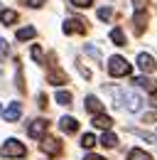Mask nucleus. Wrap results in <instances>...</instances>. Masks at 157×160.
Listing matches in <instances>:
<instances>
[{"label": "nucleus", "instance_id": "nucleus-1", "mask_svg": "<svg viewBox=\"0 0 157 160\" xmlns=\"http://www.w3.org/2000/svg\"><path fill=\"white\" fill-rule=\"evenodd\" d=\"M0 155H2V158H25V155H27V148H25V143H20L17 138H10V140L2 143Z\"/></svg>", "mask_w": 157, "mask_h": 160}, {"label": "nucleus", "instance_id": "nucleus-2", "mask_svg": "<svg viewBox=\"0 0 157 160\" xmlns=\"http://www.w3.org/2000/svg\"><path fill=\"white\" fill-rule=\"evenodd\" d=\"M108 74H111V77H128V74H130V64H128V59L120 57V54L111 57V59H108Z\"/></svg>", "mask_w": 157, "mask_h": 160}, {"label": "nucleus", "instance_id": "nucleus-3", "mask_svg": "<svg viewBox=\"0 0 157 160\" xmlns=\"http://www.w3.org/2000/svg\"><path fill=\"white\" fill-rule=\"evenodd\" d=\"M123 106H128V111L137 113V111L142 108V99H140V94H135V91H123Z\"/></svg>", "mask_w": 157, "mask_h": 160}, {"label": "nucleus", "instance_id": "nucleus-4", "mask_svg": "<svg viewBox=\"0 0 157 160\" xmlns=\"http://www.w3.org/2000/svg\"><path fill=\"white\" fill-rule=\"evenodd\" d=\"M22 116V103L20 101H12L5 111H2V118H5V123H15V121Z\"/></svg>", "mask_w": 157, "mask_h": 160}, {"label": "nucleus", "instance_id": "nucleus-5", "mask_svg": "<svg viewBox=\"0 0 157 160\" xmlns=\"http://www.w3.org/2000/svg\"><path fill=\"white\" fill-rule=\"evenodd\" d=\"M137 67L145 72V74H152L157 69V64H155V59H152V54H145V52H140L137 54Z\"/></svg>", "mask_w": 157, "mask_h": 160}, {"label": "nucleus", "instance_id": "nucleus-6", "mask_svg": "<svg viewBox=\"0 0 157 160\" xmlns=\"http://www.w3.org/2000/svg\"><path fill=\"white\" fill-rule=\"evenodd\" d=\"M86 30H88V25L81 22V20H66L64 22V32L66 35H83Z\"/></svg>", "mask_w": 157, "mask_h": 160}, {"label": "nucleus", "instance_id": "nucleus-7", "mask_svg": "<svg viewBox=\"0 0 157 160\" xmlns=\"http://www.w3.org/2000/svg\"><path fill=\"white\" fill-rule=\"evenodd\" d=\"M47 81L61 86V84H69V77H66V72H61V69L54 67V69H49V72H47Z\"/></svg>", "mask_w": 157, "mask_h": 160}, {"label": "nucleus", "instance_id": "nucleus-8", "mask_svg": "<svg viewBox=\"0 0 157 160\" xmlns=\"http://www.w3.org/2000/svg\"><path fill=\"white\" fill-rule=\"evenodd\" d=\"M27 133L32 136V138H42L44 133H47V121L44 118H37L30 123V128H27Z\"/></svg>", "mask_w": 157, "mask_h": 160}, {"label": "nucleus", "instance_id": "nucleus-9", "mask_svg": "<svg viewBox=\"0 0 157 160\" xmlns=\"http://www.w3.org/2000/svg\"><path fill=\"white\" fill-rule=\"evenodd\" d=\"M42 153H47V155H59L61 153V143L57 138H44L42 140Z\"/></svg>", "mask_w": 157, "mask_h": 160}, {"label": "nucleus", "instance_id": "nucleus-10", "mask_svg": "<svg viewBox=\"0 0 157 160\" xmlns=\"http://www.w3.org/2000/svg\"><path fill=\"white\" fill-rule=\"evenodd\" d=\"M83 108H86L88 113H93V116L103 113V103L98 101V96H86V99H83Z\"/></svg>", "mask_w": 157, "mask_h": 160}, {"label": "nucleus", "instance_id": "nucleus-11", "mask_svg": "<svg viewBox=\"0 0 157 160\" xmlns=\"http://www.w3.org/2000/svg\"><path fill=\"white\" fill-rule=\"evenodd\" d=\"M93 126L101 128V131H111L113 118H111V116H106V113H98V116H93Z\"/></svg>", "mask_w": 157, "mask_h": 160}, {"label": "nucleus", "instance_id": "nucleus-12", "mask_svg": "<svg viewBox=\"0 0 157 160\" xmlns=\"http://www.w3.org/2000/svg\"><path fill=\"white\" fill-rule=\"evenodd\" d=\"M59 126H61V131H64V133H76V131H78L76 118H71V116H64V118L59 121Z\"/></svg>", "mask_w": 157, "mask_h": 160}, {"label": "nucleus", "instance_id": "nucleus-13", "mask_svg": "<svg viewBox=\"0 0 157 160\" xmlns=\"http://www.w3.org/2000/svg\"><path fill=\"white\" fill-rule=\"evenodd\" d=\"M111 40H113L116 47H125V32H123L120 27H113V30H111Z\"/></svg>", "mask_w": 157, "mask_h": 160}, {"label": "nucleus", "instance_id": "nucleus-14", "mask_svg": "<svg viewBox=\"0 0 157 160\" xmlns=\"http://www.w3.org/2000/svg\"><path fill=\"white\" fill-rule=\"evenodd\" d=\"M133 84L142 86V89H150V91H157V81L147 79V77H135V79H133Z\"/></svg>", "mask_w": 157, "mask_h": 160}, {"label": "nucleus", "instance_id": "nucleus-15", "mask_svg": "<svg viewBox=\"0 0 157 160\" xmlns=\"http://www.w3.org/2000/svg\"><path fill=\"white\" fill-rule=\"evenodd\" d=\"M101 145H103V148H116L118 138L111 133V131H103V136H101Z\"/></svg>", "mask_w": 157, "mask_h": 160}, {"label": "nucleus", "instance_id": "nucleus-16", "mask_svg": "<svg viewBox=\"0 0 157 160\" xmlns=\"http://www.w3.org/2000/svg\"><path fill=\"white\" fill-rule=\"evenodd\" d=\"M0 22H2V25L17 22V12H15V10H0Z\"/></svg>", "mask_w": 157, "mask_h": 160}, {"label": "nucleus", "instance_id": "nucleus-17", "mask_svg": "<svg viewBox=\"0 0 157 160\" xmlns=\"http://www.w3.org/2000/svg\"><path fill=\"white\" fill-rule=\"evenodd\" d=\"M35 35H37V30H35V27H22V30H17V35H15V37H17L20 42H25V40H32Z\"/></svg>", "mask_w": 157, "mask_h": 160}, {"label": "nucleus", "instance_id": "nucleus-18", "mask_svg": "<svg viewBox=\"0 0 157 160\" xmlns=\"http://www.w3.org/2000/svg\"><path fill=\"white\" fill-rule=\"evenodd\" d=\"M128 160H152L145 150H140V148H133L130 153H128Z\"/></svg>", "mask_w": 157, "mask_h": 160}, {"label": "nucleus", "instance_id": "nucleus-19", "mask_svg": "<svg viewBox=\"0 0 157 160\" xmlns=\"http://www.w3.org/2000/svg\"><path fill=\"white\" fill-rule=\"evenodd\" d=\"M32 59H35V64H44V52L39 44H32Z\"/></svg>", "mask_w": 157, "mask_h": 160}, {"label": "nucleus", "instance_id": "nucleus-20", "mask_svg": "<svg viewBox=\"0 0 157 160\" xmlns=\"http://www.w3.org/2000/svg\"><path fill=\"white\" fill-rule=\"evenodd\" d=\"M57 103L69 106V103H71V91H57Z\"/></svg>", "mask_w": 157, "mask_h": 160}, {"label": "nucleus", "instance_id": "nucleus-21", "mask_svg": "<svg viewBox=\"0 0 157 160\" xmlns=\"http://www.w3.org/2000/svg\"><path fill=\"white\" fill-rule=\"evenodd\" d=\"M81 145H83V148H93V145H96V136L83 133V136H81Z\"/></svg>", "mask_w": 157, "mask_h": 160}, {"label": "nucleus", "instance_id": "nucleus-22", "mask_svg": "<svg viewBox=\"0 0 157 160\" xmlns=\"http://www.w3.org/2000/svg\"><path fill=\"white\" fill-rule=\"evenodd\" d=\"M145 22H147V15H145V12H137V15H135V30H137V32L142 30Z\"/></svg>", "mask_w": 157, "mask_h": 160}, {"label": "nucleus", "instance_id": "nucleus-23", "mask_svg": "<svg viewBox=\"0 0 157 160\" xmlns=\"http://www.w3.org/2000/svg\"><path fill=\"white\" fill-rule=\"evenodd\" d=\"M83 49H86V54H91L93 59H98V62H101V52H98V49H96V47H93V44H86Z\"/></svg>", "mask_w": 157, "mask_h": 160}, {"label": "nucleus", "instance_id": "nucleus-24", "mask_svg": "<svg viewBox=\"0 0 157 160\" xmlns=\"http://www.w3.org/2000/svg\"><path fill=\"white\" fill-rule=\"evenodd\" d=\"M74 8H91L93 5V0H69Z\"/></svg>", "mask_w": 157, "mask_h": 160}, {"label": "nucleus", "instance_id": "nucleus-25", "mask_svg": "<svg viewBox=\"0 0 157 160\" xmlns=\"http://www.w3.org/2000/svg\"><path fill=\"white\" fill-rule=\"evenodd\" d=\"M111 15H113L111 8H101V10H98V18H101V20H111Z\"/></svg>", "mask_w": 157, "mask_h": 160}, {"label": "nucleus", "instance_id": "nucleus-26", "mask_svg": "<svg viewBox=\"0 0 157 160\" xmlns=\"http://www.w3.org/2000/svg\"><path fill=\"white\" fill-rule=\"evenodd\" d=\"M5 57H7V42L0 40V62H5Z\"/></svg>", "mask_w": 157, "mask_h": 160}, {"label": "nucleus", "instance_id": "nucleus-27", "mask_svg": "<svg viewBox=\"0 0 157 160\" xmlns=\"http://www.w3.org/2000/svg\"><path fill=\"white\" fill-rule=\"evenodd\" d=\"M145 5H147V0H133V8H135L137 12H142V10H145Z\"/></svg>", "mask_w": 157, "mask_h": 160}, {"label": "nucleus", "instance_id": "nucleus-28", "mask_svg": "<svg viewBox=\"0 0 157 160\" xmlns=\"http://www.w3.org/2000/svg\"><path fill=\"white\" fill-rule=\"evenodd\" d=\"M78 72H81V77H86V79H91V69H86L81 62H78Z\"/></svg>", "mask_w": 157, "mask_h": 160}, {"label": "nucleus", "instance_id": "nucleus-29", "mask_svg": "<svg viewBox=\"0 0 157 160\" xmlns=\"http://www.w3.org/2000/svg\"><path fill=\"white\" fill-rule=\"evenodd\" d=\"M25 5H30V8H42L44 0H25Z\"/></svg>", "mask_w": 157, "mask_h": 160}, {"label": "nucleus", "instance_id": "nucleus-30", "mask_svg": "<svg viewBox=\"0 0 157 160\" xmlns=\"http://www.w3.org/2000/svg\"><path fill=\"white\" fill-rule=\"evenodd\" d=\"M150 101H152V106L157 108V91H152V96H150Z\"/></svg>", "mask_w": 157, "mask_h": 160}, {"label": "nucleus", "instance_id": "nucleus-31", "mask_svg": "<svg viewBox=\"0 0 157 160\" xmlns=\"http://www.w3.org/2000/svg\"><path fill=\"white\" fill-rule=\"evenodd\" d=\"M86 160H106V158H101V155H86Z\"/></svg>", "mask_w": 157, "mask_h": 160}]
</instances>
